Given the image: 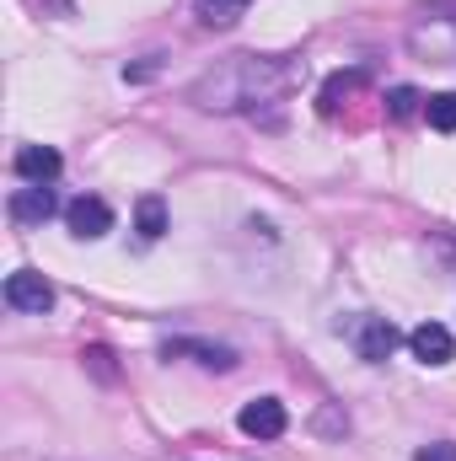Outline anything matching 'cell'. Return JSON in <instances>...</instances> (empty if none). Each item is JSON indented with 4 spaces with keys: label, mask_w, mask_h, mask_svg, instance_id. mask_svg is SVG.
<instances>
[{
    "label": "cell",
    "mask_w": 456,
    "mask_h": 461,
    "mask_svg": "<svg viewBox=\"0 0 456 461\" xmlns=\"http://www.w3.org/2000/svg\"><path fill=\"white\" fill-rule=\"evenodd\" d=\"M408 348H414V359H424V365H446L456 354V339L441 322H419V328L408 333Z\"/></svg>",
    "instance_id": "9"
},
{
    "label": "cell",
    "mask_w": 456,
    "mask_h": 461,
    "mask_svg": "<svg viewBox=\"0 0 456 461\" xmlns=\"http://www.w3.org/2000/svg\"><path fill=\"white\" fill-rule=\"evenodd\" d=\"M236 429H242L247 440H279V435L290 429V413H285L279 397H258V402H247V408L236 413Z\"/></svg>",
    "instance_id": "3"
},
{
    "label": "cell",
    "mask_w": 456,
    "mask_h": 461,
    "mask_svg": "<svg viewBox=\"0 0 456 461\" xmlns=\"http://www.w3.org/2000/svg\"><path fill=\"white\" fill-rule=\"evenodd\" d=\"M451 43H456V22H451Z\"/></svg>",
    "instance_id": "16"
},
{
    "label": "cell",
    "mask_w": 456,
    "mask_h": 461,
    "mask_svg": "<svg viewBox=\"0 0 456 461\" xmlns=\"http://www.w3.org/2000/svg\"><path fill=\"white\" fill-rule=\"evenodd\" d=\"M5 306H11V312H32V317H43V312L54 306V285H49L38 268H16V274L5 279Z\"/></svg>",
    "instance_id": "2"
},
{
    "label": "cell",
    "mask_w": 456,
    "mask_h": 461,
    "mask_svg": "<svg viewBox=\"0 0 456 461\" xmlns=\"http://www.w3.org/2000/svg\"><path fill=\"white\" fill-rule=\"evenodd\" d=\"M65 226L76 230L81 241H97V236H108V230H114V210H108L103 199L81 194V199H70V204H65Z\"/></svg>",
    "instance_id": "4"
},
{
    "label": "cell",
    "mask_w": 456,
    "mask_h": 461,
    "mask_svg": "<svg viewBox=\"0 0 456 461\" xmlns=\"http://www.w3.org/2000/svg\"><path fill=\"white\" fill-rule=\"evenodd\" d=\"M424 118H430V129L456 134V92H435V97L424 103Z\"/></svg>",
    "instance_id": "12"
},
{
    "label": "cell",
    "mask_w": 456,
    "mask_h": 461,
    "mask_svg": "<svg viewBox=\"0 0 456 461\" xmlns=\"http://www.w3.org/2000/svg\"><path fill=\"white\" fill-rule=\"evenodd\" d=\"M354 348H360V359L381 365V359H392V348H397V328H392L387 317H365V322L354 328Z\"/></svg>",
    "instance_id": "8"
},
{
    "label": "cell",
    "mask_w": 456,
    "mask_h": 461,
    "mask_svg": "<svg viewBox=\"0 0 456 461\" xmlns=\"http://www.w3.org/2000/svg\"><path fill=\"white\" fill-rule=\"evenodd\" d=\"M161 354H167V359H194V365H205V370H236V348L205 344V339H172Z\"/></svg>",
    "instance_id": "6"
},
{
    "label": "cell",
    "mask_w": 456,
    "mask_h": 461,
    "mask_svg": "<svg viewBox=\"0 0 456 461\" xmlns=\"http://www.w3.org/2000/svg\"><path fill=\"white\" fill-rule=\"evenodd\" d=\"M360 81H365V70H349V76H333V81L323 86V113H339V103L349 97V92H354V86H360Z\"/></svg>",
    "instance_id": "14"
},
{
    "label": "cell",
    "mask_w": 456,
    "mask_h": 461,
    "mask_svg": "<svg viewBox=\"0 0 456 461\" xmlns=\"http://www.w3.org/2000/svg\"><path fill=\"white\" fill-rule=\"evenodd\" d=\"M424 103H430V97H419L414 86H392V92H387V113L392 118H419Z\"/></svg>",
    "instance_id": "13"
},
{
    "label": "cell",
    "mask_w": 456,
    "mask_h": 461,
    "mask_svg": "<svg viewBox=\"0 0 456 461\" xmlns=\"http://www.w3.org/2000/svg\"><path fill=\"white\" fill-rule=\"evenodd\" d=\"M301 76V65L290 59H258V54H236L221 70H210L194 86V103L210 113H236V108H258V103H279L290 92V81Z\"/></svg>",
    "instance_id": "1"
},
{
    "label": "cell",
    "mask_w": 456,
    "mask_h": 461,
    "mask_svg": "<svg viewBox=\"0 0 456 461\" xmlns=\"http://www.w3.org/2000/svg\"><path fill=\"white\" fill-rule=\"evenodd\" d=\"M414 461H456V440H435V446H419Z\"/></svg>",
    "instance_id": "15"
},
{
    "label": "cell",
    "mask_w": 456,
    "mask_h": 461,
    "mask_svg": "<svg viewBox=\"0 0 456 461\" xmlns=\"http://www.w3.org/2000/svg\"><path fill=\"white\" fill-rule=\"evenodd\" d=\"M11 167H16V177H22V183H43V188H49V183L59 177V167H65V161H59V150H54V145H22Z\"/></svg>",
    "instance_id": "7"
},
{
    "label": "cell",
    "mask_w": 456,
    "mask_h": 461,
    "mask_svg": "<svg viewBox=\"0 0 456 461\" xmlns=\"http://www.w3.org/2000/svg\"><path fill=\"white\" fill-rule=\"evenodd\" d=\"M54 210H59V199H54L43 183H27V188H16V194H11V204H5V215H11L16 226H43Z\"/></svg>",
    "instance_id": "5"
},
{
    "label": "cell",
    "mask_w": 456,
    "mask_h": 461,
    "mask_svg": "<svg viewBox=\"0 0 456 461\" xmlns=\"http://www.w3.org/2000/svg\"><path fill=\"white\" fill-rule=\"evenodd\" d=\"M247 5H252V0H194V16H199L205 27L226 32V27H236V22L247 16Z\"/></svg>",
    "instance_id": "10"
},
{
    "label": "cell",
    "mask_w": 456,
    "mask_h": 461,
    "mask_svg": "<svg viewBox=\"0 0 456 461\" xmlns=\"http://www.w3.org/2000/svg\"><path fill=\"white\" fill-rule=\"evenodd\" d=\"M134 230H140L145 241H161V236H167V204H161L156 194H145V199L134 204Z\"/></svg>",
    "instance_id": "11"
}]
</instances>
